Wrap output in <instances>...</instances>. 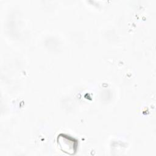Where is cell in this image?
I'll list each match as a JSON object with an SVG mask.
<instances>
[{
    "instance_id": "obj_1",
    "label": "cell",
    "mask_w": 156,
    "mask_h": 156,
    "mask_svg": "<svg viewBox=\"0 0 156 156\" xmlns=\"http://www.w3.org/2000/svg\"><path fill=\"white\" fill-rule=\"evenodd\" d=\"M57 141L60 149L63 152L73 155L77 152L78 141L74 138L61 133L58 135Z\"/></svg>"
}]
</instances>
